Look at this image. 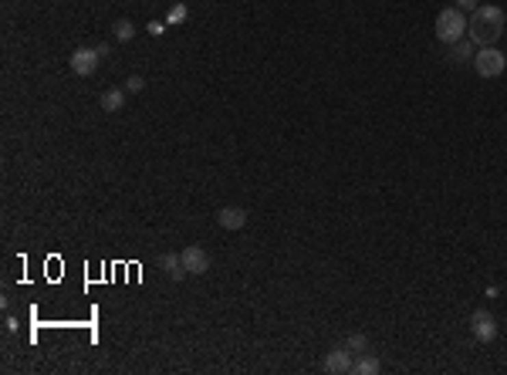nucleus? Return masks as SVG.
Instances as JSON below:
<instances>
[{"label": "nucleus", "instance_id": "obj_1", "mask_svg": "<svg viewBox=\"0 0 507 375\" xmlns=\"http://www.w3.org/2000/svg\"><path fill=\"white\" fill-rule=\"evenodd\" d=\"M507 27V17L501 7H494V3H480L470 17H467V38L477 44V48H491V44H497V38L504 34Z\"/></svg>", "mask_w": 507, "mask_h": 375}, {"label": "nucleus", "instance_id": "obj_2", "mask_svg": "<svg viewBox=\"0 0 507 375\" xmlns=\"http://www.w3.org/2000/svg\"><path fill=\"white\" fill-rule=\"evenodd\" d=\"M437 38L443 41V44H456V41H463L467 38V17H463V10L460 7H443L440 14H437Z\"/></svg>", "mask_w": 507, "mask_h": 375}, {"label": "nucleus", "instance_id": "obj_3", "mask_svg": "<svg viewBox=\"0 0 507 375\" xmlns=\"http://www.w3.org/2000/svg\"><path fill=\"white\" fill-rule=\"evenodd\" d=\"M473 68H477L480 78H501L504 68H507V57H504V51H497L494 44H491V48H477V54H473Z\"/></svg>", "mask_w": 507, "mask_h": 375}, {"label": "nucleus", "instance_id": "obj_4", "mask_svg": "<svg viewBox=\"0 0 507 375\" xmlns=\"http://www.w3.org/2000/svg\"><path fill=\"white\" fill-rule=\"evenodd\" d=\"M183 268L186 274H193V277H203L207 270H210V254L200 247V244H190V247H183Z\"/></svg>", "mask_w": 507, "mask_h": 375}, {"label": "nucleus", "instance_id": "obj_5", "mask_svg": "<svg viewBox=\"0 0 507 375\" xmlns=\"http://www.w3.org/2000/svg\"><path fill=\"white\" fill-rule=\"evenodd\" d=\"M99 61H102L99 48H75V54H71V71L81 75V78H88V75H95Z\"/></svg>", "mask_w": 507, "mask_h": 375}, {"label": "nucleus", "instance_id": "obj_6", "mask_svg": "<svg viewBox=\"0 0 507 375\" xmlns=\"http://www.w3.org/2000/svg\"><path fill=\"white\" fill-rule=\"evenodd\" d=\"M470 331H473V338H477V341H484V345H487V341H494V338H497V322H494V315H491V311H484V308H480V311H473V318H470Z\"/></svg>", "mask_w": 507, "mask_h": 375}, {"label": "nucleus", "instance_id": "obj_7", "mask_svg": "<svg viewBox=\"0 0 507 375\" xmlns=\"http://www.w3.org/2000/svg\"><path fill=\"white\" fill-rule=\"evenodd\" d=\"M325 372H332V375L352 372V352H348L345 345H338V348H332V352L325 355Z\"/></svg>", "mask_w": 507, "mask_h": 375}, {"label": "nucleus", "instance_id": "obj_8", "mask_svg": "<svg viewBox=\"0 0 507 375\" xmlns=\"http://www.w3.org/2000/svg\"><path fill=\"white\" fill-rule=\"evenodd\" d=\"M217 223L224 230H240L247 223V210H240V207H220L217 210Z\"/></svg>", "mask_w": 507, "mask_h": 375}, {"label": "nucleus", "instance_id": "obj_9", "mask_svg": "<svg viewBox=\"0 0 507 375\" xmlns=\"http://www.w3.org/2000/svg\"><path fill=\"white\" fill-rule=\"evenodd\" d=\"M159 268L166 270L169 281H183V274H186V268H183V257H179V254H163V257H159Z\"/></svg>", "mask_w": 507, "mask_h": 375}, {"label": "nucleus", "instance_id": "obj_10", "mask_svg": "<svg viewBox=\"0 0 507 375\" xmlns=\"http://www.w3.org/2000/svg\"><path fill=\"white\" fill-rule=\"evenodd\" d=\"M473 54H477V44H473L470 38H463V41L450 44V61H456V64H463V61H473Z\"/></svg>", "mask_w": 507, "mask_h": 375}, {"label": "nucleus", "instance_id": "obj_11", "mask_svg": "<svg viewBox=\"0 0 507 375\" xmlns=\"http://www.w3.org/2000/svg\"><path fill=\"white\" fill-rule=\"evenodd\" d=\"M125 95H129V92H125V88H109V92H102V108H105V112H122V108H125Z\"/></svg>", "mask_w": 507, "mask_h": 375}, {"label": "nucleus", "instance_id": "obj_12", "mask_svg": "<svg viewBox=\"0 0 507 375\" xmlns=\"http://www.w3.org/2000/svg\"><path fill=\"white\" fill-rule=\"evenodd\" d=\"M379 369H382V365H379V359H376L372 352H365V355H359V362H352V372L355 375H376Z\"/></svg>", "mask_w": 507, "mask_h": 375}, {"label": "nucleus", "instance_id": "obj_13", "mask_svg": "<svg viewBox=\"0 0 507 375\" xmlns=\"http://www.w3.org/2000/svg\"><path fill=\"white\" fill-rule=\"evenodd\" d=\"M112 38H115V41H122V44H125V41H132V38H135V24H132V21H125V17H122V21H115V24H112Z\"/></svg>", "mask_w": 507, "mask_h": 375}, {"label": "nucleus", "instance_id": "obj_14", "mask_svg": "<svg viewBox=\"0 0 507 375\" xmlns=\"http://www.w3.org/2000/svg\"><path fill=\"white\" fill-rule=\"evenodd\" d=\"M345 348H348L352 355H365V352H369V338H365V335H348V338H345Z\"/></svg>", "mask_w": 507, "mask_h": 375}, {"label": "nucleus", "instance_id": "obj_15", "mask_svg": "<svg viewBox=\"0 0 507 375\" xmlns=\"http://www.w3.org/2000/svg\"><path fill=\"white\" fill-rule=\"evenodd\" d=\"M186 17H190V10H186V3L179 0V3H172V7H169V14H166V24H183Z\"/></svg>", "mask_w": 507, "mask_h": 375}, {"label": "nucleus", "instance_id": "obj_16", "mask_svg": "<svg viewBox=\"0 0 507 375\" xmlns=\"http://www.w3.org/2000/svg\"><path fill=\"white\" fill-rule=\"evenodd\" d=\"M122 88H125L129 95H135V92H142V88H146V78H139V75H132V78H129V81H125Z\"/></svg>", "mask_w": 507, "mask_h": 375}, {"label": "nucleus", "instance_id": "obj_17", "mask_svg": "<svg viewBox=\"0 0 507 375\" xmlns=\"http://www.w3.org/2000/svg\"><path fill=\"white\" fill-rule=\"evenodd\" d=\"M453 7H460V10H470V14H473V10L480 7V0H453Z\"/></svg>", "mask_w": 507, "mask_h": 375}, {"label": "nucleus", "instance_id": "obj_18", "mask_svg": "<svg viewBox=\"0 0 507 375\" xmlns=\"http://www.w3.org/2000/svg\"><path fill=\"white\" fill-rule=\"evenodd\" d=\"M17 318H3V331H7V335H14V331H17Z\"/></svg>", "mask_w": 507, "mask_h": 375}]
</instances>
